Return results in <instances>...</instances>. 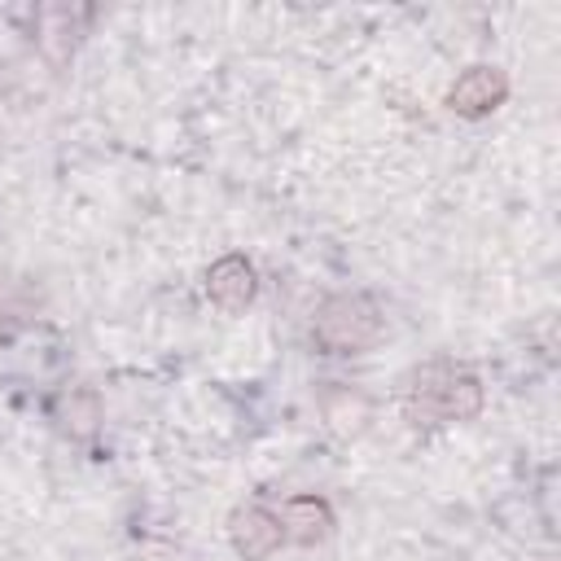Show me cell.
<instances>
[{"mask_svg":"<svg viewBox=\"0 0 561 561\" xmlns=\"http://www.w3.org/2000/svg\"><path fill=\"white\" fill-rule=\"evenodd\" d=\"M399 408L412 425H447V421H473L482 412V381L451 359L421 364L403 377Z\"/></svg>","mask_w":561,"mask_h":561,"instance_id":"1","label":"cell"},{"mask_svg":"<svg viewBox=\"0 0 561 561\" xmlns=\"http://www.w3.org/2000/svg\"><path fill=\"white\" fill-rule=\"evenodd\" d=\"M311 337L329 355H359L381 337V311L364 294H333L320 302Z\"/></svg>","mask_w":561,"mask_h":561,"instance_id":"2","label":"cell"},{"mask_svg":"<svg viewBox=\"0 0 561 561\" xmlns=\"http://www.w3.org/2000/svg\"><path fill=\"white\" fill-rule=\"evenodd\" d=\"M504 96H508V79H504L495 66H469V70L451 83L447 105H451L456 114H465V118H482V114H491Z\"/></svg>","mask_w":561,"mask_h":561,"instance_id":"3","label":"cell"},{"mask_svg":"<svg viewBox=\"0 0 561 561\" xmlns=\"http://www.w3.org/2000/svg\"><path fill=\"white\" fill-rule=\"evenodd\" d=\"M228 535H232V548H237L245 561H263V557H272V552L280 548V539H285V535H280V517L267 513V508H259V504L237 508Z\"/></svg>","mask_w":561,"mask_h":561,"instance_id":"4","label":"cell"},{"mask_svg":"<svg viewBox=\"0 0 561 561\" xmlns=\"http://www.w3.org/2000/svg\"><path fill=\"white\" fill-rule=\"evenodd\" d=\"M259 280H254V267L241 259V254H224L219 263H210L206 272V294L210 302H219L224 311H241L250 298H254Z\"/></svg>","mask_w":561,"mask_h":561,"instance_id":"5","label":"cell"},{"mask_svg":"<svg viewBox=\"0 0 561 561\" xmlns=\"http://www.w3.org/2000/svg\"><path fill=\"white\" fill-rule=\"evenodd\" d=\"M276 517H280V535L294 539V543H320L333 530V508L324 500H316V495L285 500V508Z\"/></svg>","mask_w":561,"mask_h":561,"instance_id":"6","label":"cell"},{"mask_svg":"<svg viewBox=\"0 0 561 561\" xmlns=\"http://www.w3.org/2000/svg\"><path fill=\"white\" fill-rule=\"evenodd\" d=\"M61 416H66V430H70L75 438H88V434L96 430V421H101V403H96L92 390H70V394L61 399Z\"/></svg>","mask_w":561,"mask_h":561,"instance_id":"7","label":"cell"}]
</instances>
